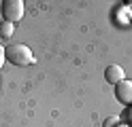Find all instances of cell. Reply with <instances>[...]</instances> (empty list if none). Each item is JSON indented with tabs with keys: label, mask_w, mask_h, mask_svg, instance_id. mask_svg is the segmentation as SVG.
Returning <instances> with one entry per match:
<instances>
[{
	"label": "cell",
	"mask_w": 132,
	"mask_h": 127,
	"mask_svg": "<svg viewBox=\"0 0 132 127\" xmlns=\"http://www.w3.org/2000/svg\"><path fill=\"white\" fill-rule=\"evenodd\" d=\"M4 51H6V59H9L11 64H15V66H32V64H36V57L32 55L30 47L23 45V42H11Z\"/></svg>",
	"instance_id": "6da1fadb"
},
{
	"label": "cell",
	"mask_w": 132,
	"mask_h": 127,
	"mask_svg": "<svg viewBox=\"0 0 132 127\" xmlns=\"http://www.w3.org/2000/svg\"><path fill=\"white\" fill-rule=\"evenodd\" d=\"M23 0H2V6H0V13H2L4 21L9 23H17L23 19Z\"/></svg>",
	"instance_id": "7a4b0ae2"
},
{
	"label": "cell",
	"mask_w": 132,
	"mask_h": 127,
	"mask_svg": "<svg viewBox=\"0 0 132 127\" xmlns=\"http://www.w3.org/2000/svg\"><path fill=\"white\" fill-rule=\"evenodd\" d=\"M115 97L123 106H132V81H121L115 85Z\"/></svg>",
	"instance_id": "3957f363"
},
{
	"label": "cell",
	"mask_w": 132,
	"mask_h": 127,
	"mask_svg": "<svg viewBox=\"0 0 132 127\" xmlns=\"http://www.w3.org/2000/svg\"><path fill=\"white\" fill-rule=\"evenodd\" d=\"M104 79H106V83L117 85V83H121V81H126V72H123L121 66L111 64V66H106V70H104Z\"/></svg>",
	"instance_id": "277c9868"
},
{
	"label": "cell",
	"mask_w": 132,
	"mask_h": 127,
	"mask_svg": "<svg viewBox=\"0 0 132 127\" xmlns=\"http://www.w3.org/2000/svg\"><path fill=\"white\" fill-rule=\"evenodd\" d=\"M13 30H15L13 23L2 21V23H0V38H11V36H13Z\"/></svg>",
	"instance_id": "5b68a950"
},
{
	"label": "cell",
	"mask_w": 132,
	"mask_h": 127,
	"mask_svg": "<svg viewBox=\"0 0 132 127\" xmlns=\"http://www.w3.org/2000/svg\"><path fill=\"white\" fill-rule=\"evenodd\" d=\"M119 125V116H109L104 121V127H117Z\"/></svg>",
	"instance_id": "8992f818"
},
{
	"label": "cell",
	"mask_w": 132,
	"mask_h": 127,
	"mask_svg": "<svg viewBox=\"0 0 132 127\" xmlns=\"http://www.w3.org/2000/svg\"><path fill=\"white\" fill-rule=\"evenodd\" d=\"M4 62H6V51H4V47H0V68L4 66Z\"/></svg>",
	"instance_id": "52a82bcc"
},
{
	"label": "cell",
	"mask_w": 132,
	"mask_h": 127,
	"mask_svg": "<svg viewBox=\"0 0 132 127\" xmlns=\"http://www.w3.org/2000/svg\"><path fill=\"white\" fill-rule=\"evenodd\" d=\"M126 4H128V6H132V0H128V2H126Z\"/></svg>",
	"instance_id": "ba28073f"
},
{
	"label": "cell",
	"mask_w": 132,
	"mask_h": 127,
	"mask_svg": "<svg viewBox=\"0 0 132 127\" xmlns=\"http://www.w3.org/2000/svg\"><path fill=\"white\" fill-rule=\"evenodd\" d=\"M130 119H132V112H130Z\"/></svg>",
	"instance_id": "9c48e42d"
}]
</instances>
